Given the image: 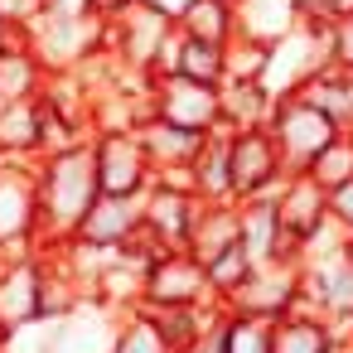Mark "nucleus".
Masks as SVG:
<instances>
[{"label":"nucleus","instance_id":"obj_1","mask_svg":"<svg viewBox=\"0 0 353 353\" xmlns=\"http://www.w3.org/2000/svg\"><path fill=\"white\" fill-rule=\"evenodd\" d=\"M34 194H39V252H44V247L63 242L78 228V218L92 208V199L102 194L97 165H92V141L44 155L34 170Z\"/></svg>","mask_w":353,"mask_h":353},{"label":"nucleus","instance_id":"obj_2","mask_svg":"<svg viewBox=\"0 0 353 353\" xmlns=\"http://www.w3.org/2000/svg\"><path fill=\"white\" fill-rule=\"evenodd\" d=\"M266 131L276 136V150H281V160H285V174L310 170V160H314V155H319V150L339 136V126H334V121H329L314 102H305L300 92L276 97Z\"/></svg>","mask_w":353,"mask_h":353},{"label":"nucleus","instance_id":"obj_3","mask_svg":"<svg viewBox=\"0 0 353 353\" xmlns=\"http://www.w3.org/2000/svg\"><path fill=\"white\" fill-rule=\"evenodd\" d=\"M223 131H228V126H223ZM281 179H285V160H281L276 136H271L266 126L228 131V189H232V203L276 194Z\"/></svg>","mask_w":353,"mask_h":353},{"label":"nucleus","instance_id":"obj_4","mask_svg":"<svg viewBox=\"0 0 353 353\" xmlns=\"http://www.w3.org/2000/svg\"><path fill=\"white\" fill-rule=\"evenodd\" d=\"M150 117H165L174 126H194V131H218L223 126V92L194 78H150Z\"/></svg>","mask_w":353,"mask_h":353},{"label":"nucleus","instance_id":"obj_5","mask_svg":"<svg viewBox=\"0 0 353 353\" xmlns=\"http://www.w3.org/2000/svg\"><path fill=\"white\" fill-rule=\"evenodd\" d=\"M92 165H97V189H102V194L141 199V194L150 189V160H145L136 131L92 136Z\"/></svg>","mask_w":353,"mask_h":353},{"label":"nucleus","instance_id":"obj_6","mask_svg":"<svg viewBox=\"0 0 353 353\" xmlns=\"http://www.w3.org/2000/svg\"><path fill=\"white\" fill-rule=\"evenodd\" d=\"M208 290V271L194 252H165L145 266V300L141 305H199Z\"/></svg>","mask_w":353,"mask_h":353},{"label":"nucleus","instance_id":"obj_7","mask_svg":"<svg viewBox=\"0 0 353 353\" xmlns=\"http://www.w3.org/2000/svg\"><path fill=\"white\" fill-rule=\"evenodd\" d=\"M271 203H276V223H281V232H285L290 242H305V237L329 218V189H319L305 170H300V174H285V179L276 184Z\"/></svg>","mask_w":353,"mask_h":353},{"label":"nucleus","instance_id":"obj_8","mask_svg":"<svg viewBox=\"0 0 353 353\" xmlns=\"http://www.w3.org/2000/svg\"><path fill=\"white\" fill-rule=\"evenodd\" d=\"M141 228V199H121V194H97L92 208L78 218V228L68 237L88 242V247H107V252H121L131 242V232Z\"/></svg>","mask_w":353,"mask_h":353},{"label":"nucleus","instance_id":"obj_9","mask_svg":"<svg viewBox=\"0 0 353 353\" xmlns=\"http://www.w3.org/2000/svg\"><path fill=\"white\" fill-rule=\"evenodd\" d=\"M194 213H199V194H179V189H165V184H150L141 194V223L174 252L189 247V228H194Z\"/></svg>","mask_w":353,"mask_h":353},{"label":"nucleus","instance_id":"obj_10","mask_svg":"<svg viewBox=\"0 0 353 353\" xmlns=\"http://www.w3.org/2000/svg\"><path fill=\"white\" fill-rule=\"evenodd\" d=\"M136 136H141V150H145L150 170H170V165H199L213 131H194V126H174L165 117H145L136 126Z\"/></svg>","mask_w":353,"mask_h":353},{"label":"nucleus","instance_id":"obj_11","mask_svg":"<svg viewBox=\"0 0 353 353\" xmlns=\"http://www.w3.org/2000/svg\"><path fill=\"white\" fill-rule=\"evenodd\" d=\"M232 15H237V34L256 44H276L300 25L295 0H232Z\"/></svg>","mask_w":353,"mask_h":353},{"label":"nucleus","instance_id":"obj_12","mask_svg":"<svg viewBox=\"0 0 353 353\" xmlns=\"http://www.w3.org/2000/svg\"><path fill=\"white\" fill-rule=\"evenodd\" d=\"M228 242H237V203H208L199 199V213H194V228H189V247L199 261L218 256Z\"/></svg>","mask_w":353,"mask_h":353},{"label":"nucleus","instance_id":"obj_13","mask_svg":"<svg viewBox=\"0 0 353 353\" xmlns=\"http://www.w3.org/2000/svg\"><path fill=\"white\" fill-rule=\"evenodd\" d=\"M44 92V63L30 54V44H10L0 54V107L6 102H30Z\"/></svg>","mask_w":353,"mask_h":353},{"label":"nucleus","instance_id":"obj_14","mask_svg":"<svg viewBox=\"0 0 353 353\" xmlns=\"http://www.w3.org/2000/svg\"><path fill=\"white\" fill-rule=\"evenodd\" d=\"M218 92H223V126L228 131H252V126H266L271 121L276 97L261 83H223Z\"/></svg>","mask_w":353,"mask_h":353},{"label":"nucleus","instance_id":"obj_15","mask_svg":"<svg viewBox=\"0 0 353 353\" xmlns=\"http://www.w3.org/2000/svg\"><path fill=\"white\" fill-rule=\"evenodd\" d=\"M179 34L189 39H208V44H228L237 34V15H232V0H189L184 15L174 20Z\"/></svg>","mask_w":353,"mask_h":353},{"label":"nucleus","instance_id":"obj_16","mask_svg":"<svg viewBox=\"0 0 353 353\" xmlns=\"http://www.w3.org/2000/svg\"><path fill=\"white\" fill-rule=\"evenodd\" d=\"M0 155H39V97L0 107Z\"/></svg>","mask_w":353,"mask_h":353},{"label":"nucleus","instance_id":"obj_17","mask_svg":"<svg viewBox=\"0 0 353 353\" xmlns=\"http://www.w3.org/2000/svg\"><path fill=\"white\" fill-rule=\"evenodd\" d=\"M329 348H334V339L319 319L295 314V310L271 319V353H329Z\"/></svg>","mask_w":353,"mask_h":353},{"label":"nucleus","instance_id":"obj_18","mask_svg":"<svg viewBox=\"0 0 353 353\" xmlns=\"http://www.w3.org/2000/svg\"><path fill=\"white\" fill-rule=\"evenodd\" d=\"M174 73H179V78H194V83H208V88H223V44H208V39H189V34H179Z\"/></svg>","mask_w":353,"mask_h":353},{"label":"nucleus","instance_id":"obj_19","mask_svg":"<svg viewBox=\"0 0 353 353\" xmlns=\"http://www.w3.org/2000/svg\"><path fill=\"white\" fill-rule=\"evenodd\" d=\"M252 266H256V256L242 247V237H237V242H228L218 256H208V261H203V271H208V290H213L218 300H228V295L252 276Z\"/></svg>","mask_w":353,"mask_h":353},{"label":"nucleus","instance_id":"obj_20","mask_svg":"<svg viewBox=\"0 0 353 353\" xmlns=\"http://www.w3.org/2000/svg\"><path fill=\"white\" fill-rule=\"evenodd\" d=\"M319 189H339L343 179H353V131H339L305 170Z\"/></svg>","mask_w":353,"mask_h":353},{"label":"nucleus","instance_id":"obj_21","mask_svg":"<svg viewBox=\"0 0 353 353\" xmlns=\"http://www.w3.org/2000/svg\"><path fill=\"white\" fill-rule=\"evenodd\" d=\"M266 54H271V44H256V39L232 34L223 44V83H261Z\"/></svg>","mask_w":353,"mask_h":353},{"label":"nucleus","instance_id":"obj_22","mask_svg":"<svg viewBox=\"0 0 353 353\" xmlns=\"http://www.w3.org/2000/svg\"><path fill=\"white\" fill-rule=\"evenodd\" d=\"M112 353H174V343L165 339L160 319H155L145 305H136V314H131V324L117 334V348H112Z\"/></svg>","mask_w":353,"mask_h":353},{"label":"nucleus","instance_id":"obj_23","mask_svg":"<svg viewBox=\"0 0 353 353\" xmlns=\"http://www.w3.org/2000/svg\"><path fill=\"white\" fill-rule=\"evenodd\" d=\"M223 353H271V319L228 314V324H223Z\"/></svg>","mask_w":353,"mask_h":353},{"label":"nucleus","instance_id":"obj_24","mask_svg":"<svg viewBox=\"0 0 353 353\" xmlns=\"http://www.w3.org/2000/svg\"><path fill=\"white\" fill-rule=\"evenodd\" d=\"M329 218L353 237V179H343L339 189H329Z\"/></svg>","mask_w":353,"mask_h":353},{"label":"nucleus","instance_id":"obj_25","mask_svg":"<svg viewBox=\"0 0 353 353\" xmlns=\"http://www.w3.org/2000/svg\"><path fill=\"white\" fill-rule=\"evenodd\" d=\"M329 49H334V63L353 68V15H343V20L329 25Z\"/></svg>","mask_w":353,"mask_h":353},{"label":"nucleus","instance_id":"obj_26","mask_svg":"<svg viewBox=\"0 0 353 353\" xmlns=\"http://www.w3.org/2000/svg\"><path fill=\"white\" fill-rule=\"evenodd\" d=\"M39 10H44V0H0V20L15 25V30H25Z\"/></svg>","mask_w":353,"mask_h":353},{"label":"nucleus","instance_id":"obj_27","mask_svg":"<svg viewBox=\"0 0 353 353\" xmlns=\"http://www.w3.org/2000/svg\"><path fill=\"white\" fill-rule=\"evenodd\" d=\"M145 6H150V10H160L165 20H179V15H184V6H189V0H145Z\"/></svg>","mask_w":353,"mask_h":353},{"label":"nucleus","instance_id":"obj_28","mask_svg":"<svg viewBox=\"0 0 353 353\" xmlns=\"http://www.w3.org/2000/svg\"><path fill=\"white\" fill-rule=\"evenodd\" d=\"M25 39V30H15V25H6V20H0V54H6L10 44H20Z\"/></svg>","mask_w":353,"mask_h":353},{"label":"nucleus","instance_id":"obj_29","mask_svg":"<svg viewBox=\"0 0 353 353\" xmlns=\"http://www.w3.org/2000/svg\"><path fill=\"white\" fill-rule=\"evenodd\" d=\"M324 6H329V15H334V20H343V15H353V0H324Z\"/></svg>","mask_w":353,"mask_h":353},{"label":"nucleus","instance_id":"obj_30","mask_svg":"<svg viewBox=\"0 0 353 353\" xmlns=\"http://www.w3.org/2000/svg\"><path fill=\"white\" fill-rule=\"evenodd\" d=\"M97 6H102L107 15H117V10H126V6H131V0H97Z\"/></svg>","mask_w":353,"mask_h":353}]
</instances>
